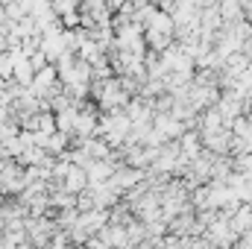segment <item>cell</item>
Wrapping results in <instances>:
<instances>
[{"label": "cell", "mask_w": 252, "mask_h": 249, "mask_svg": "<svg viewBox=\"0 0 252 249\" xmlns=\"http://www.w3.org/2000/svg\"><path fill=\"white\" fill-rule=\"evenodd\" d=\"M144 41H147V47H150V50H156V53L167 50V47L176 41L173 15H170V12H164V9H156V15H153V18L147 21V27H144Z\"/></svg>", "instance_id": "1"}, {"label": "cell", "mask_w": 252, "mask_h": 249, "mask_svg": "<svg viewBox=\"0 0 252 249\" xmlns=\"http://www.w3.org/2000/svg\"><path fill=\"white\" fill-rule=\"evenodd\" d=\"M153 129L161 135V141H176L185 132V124L173 118L170 112H153Z\"/></svg>", "instance_id": "2"}, {"label": "cell", "mask_w": 252, "mask_h": 249, "mask_svg": "<svg viewBox=\"0 0 252 249\" xmlns=\"http://www.w3.org/2000/svg\"><path fill=\"white\" fill-rule=\"evenodd\" d=\"M62 187L64 190H70V193H82V190L88 187V173H85V167H79V164L70 161L67 173L62 176Z\"/></svg>", "instance_id": "3"}, {"label": "cell", "mask_w": 252, "mask_h": 249, "mask_svg": "<svg viewBox=\"0 0 252 249\" xmlns=\"http://www.w3.org/2000/svg\"><path fill=\"white\" fill-rule=\"evenodd\" d=\"M229 226L235 235H244L252 229V202H241L232 214H229Z\"/></svg>", "instance_id": "4"}, {"label": "cell", "mask_w": 252, "mask_h": 249, "mask_svg": "<svg viewBox=\"0 0 252 249\" xmlns=\"http://www.w3.org/2000/svg\"><path fill=\"white\" fill-rule=\"evenodd\" d=\"M126 0H106V6H109V12H118L121 6H124Z\"/></svg>", "instance_id": "5"}]
</instances>
